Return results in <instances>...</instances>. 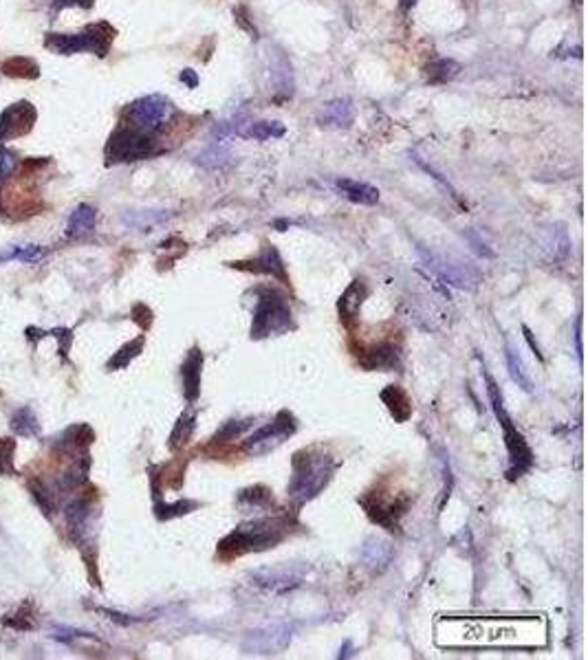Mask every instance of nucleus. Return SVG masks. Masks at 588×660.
<instances>
[{
    "instance_id": "1",
    "label": "nucleus",
    "mask_w": 588,
    "mask_h": 660,
    "mask_svg": "<svg viewBox=\"0 0 588 660\" xmlns=\"http://www.w3.org/2000/svg\"><path fill=\"white\" fill-rule=\"evenodd\" d=\"M335 471V462L329 454H315L313 449H304L293 458V475L289 482V500L300 504L319 496Z\"/></svg>"
},
{
    "instance_id": "2",
    "label": "nucleus",
    "mask_w": 588,
    "mask_h": 660,
    "mask_svg": "<svg viewBox=\"0 0 588 660\" xmlns=\"http://www.w3.org/2000/svg\"><path fill=\"white\" fill-rule=\"evenodd\" d=\"M287 524L282 519L271 517H254L251 522L238 526L220 542L218 553L223 557H241L247 553H260L273 548V546L285 537Z\"/></svg>"
},
{
    "instance_id": "3",
    "label": "nucleus",
    "mask_w": 588,
    "mask_h": 660,
    "mask_svg": "<svg viewBox=\"0 0 588 660\" xmlns=\"http://www.w3.org/2000/svg\"><path fill=\"white\" fill-rule=\"evenodd\" d=\"M485 383H487V394H489V401H492L494 414L498 418L502 431H505V447H507V454H509L507 477L509 480H515V477L525 475L531 467H534V452H531V447L527 445L525 436L518 431L513 420L509 418V414L505 410V401H502V392H500L498 383L494 381V376L485 372Z\"/></svg>"
},
{
    "instance_id": "4",
    "label": "nucleus",
    "mask_w": 588,
    "mask_h": 660,
    "mask_svg": "<svg viewBox=\"0 0 588 660\" xmlns=\"http://www.w3.org/2000/svg\"><path fill=\"white\" fill-rule=\"evenodd\" d=\"M293 328V313L282 293L267 289L258 295L251 321V339H267V337L285 335Z\"/></svg>"
},
{
    "instance_id": "5",
    "label": "nucleus",
    "mask_w": 588,
    "mask_h": 660,
    "mask_svg": "<svg viewBox=\"0 0 588 660\" xmlns=\"http://www.w3.org/2000/svg\"><path fill=\"white\" fill-rule=\"evenodd\" d=\"M416 256H419V260L423 262V266L434 277H439L441 282L450 284V286L472 291V289L478 286V282H481L478 271H476L472 264L458 260V258L439 256L437 251H432V249H428L423 245H416Z\"/></svg>"
},
{
    "instance_id": "6",
    "label": "nucleus",
    "mask_w": 588,
    "mask_h": 660,
    "mask_svg": "<svg viewBox=\"0 0 588 660\" xmlns=\"http://www.w3.org/2000/svg\"><path fill=\"white\" fill-rule=\"evenodd\" d=\"M110 26L106 24H93L86 31L82 33H73V36H64V33H49L45 40V47L51 49L53 53L60 55H71V53H80V51H91L97 53L100 58L108 53L110 40L115 38V33H108Z\"/></svg>"
},
{
    "instance_id": "7",
    "label": "nucleus",
    "mask_w": 588,
    "mask_h": 660,
    "mask_svg": "<svg viewBox=\"0 0 588 660\" xmlns=\"http://www.w3.org/2000/svg\"><path fill=\"white\" fill-rule=\"evenodd\" d=\"M152 152H155L152 135L128 125V128H119L117 132L110 135L106 146V159L108 163H133L148 159Z\"/></svg>"
},
{
    "instance_id": "8",
    "label": "nucleus",
    "mask_w": 588,
    "mask_h": 660,
    "mask_svg": "<svg viewBox=\"0 0 588 660\" xmlns=\"http://www.w3.org/2000/svg\"><path fill=\"white\" fill-rule=\"evenodd\" d=\"M296 429H298V425H296V418H293L291 412H287V410L278 412V416L271 420L269 425H264V427L256 429L254 433H249L247 440H245V452L254 454V456L269 454L282 445L289 436H293Z\"/></svg>"
},
{
    "instance_id": "9",
    "label": "nucleus",
    "mask_w": 588,
    "mask_h": 660,
    "mask_svg": "<svg viewBox=\"0 0 588 660\" xmlns=\"http://www.w3.org/2000/svg\"><path fill=\"white\" fill-rule=\"evenodd\" d=\"M172 112H174V106L167 97L146 95L128 108V117H130L133 128L152 135V132L161 130L163 125L170 121Z\"/></svg>"
},
{
    "instance_id": "10",
    "label": "nucleus",
    "mask_w": 588,
    "mask_h": 660,
    "mask_svg": "<svg viewBox=\"0 0 588 660\" xmlns=\"http://www.w3.org/2000/svg\"><path fill=\"white\" fill-rule=\"evenodd\" d=\"M264 66H267L271 93L280 100H291L296 93V75H293V64L285 51L278 47L264 49Z\"/></svg>"
},
{
    "instance_id": "11",
    "label": "nucleus",
    "mask_w": 588,
    "mask_h": 660,
    "mask_svg": "<svg viewBox=\"0 0 588 660\" xmlns=\"http://www.w3.org/2000/svg\"><path fill=\"white\" fill-rule=\"evenodd\" d=\"M251 579H254L256 585L267 588L271 592H291L298 585H302L304 581V572L300 568H289V566H280V568H260L256 572H251Z\"/></svg>"
},
{
    "instance_id": "12",
    "label": "nucleus",
    "mask_w": 588,
    "mask_h": 660,
    "mask_svg": "<svg viewBox=\"0 0 588 660\" xmlns=\"http://www.w3.org/2000/svg\"><path fill=\"white\" fill-rule=\"evenodd\" d=\"M36 117L38 112L29 102H18L3 110V115H0V141L29 132L31 125L36 123Z\"/></svg>"
},
{
    "instance_id": "13",
    "label": "nucleus",
    "mask_w": 588,
    "mask_h": 660,
    "mask_svg": "<svg viewBox=\"0 0 588 660\" xmlns=\"http://www.w3.org/2000/svg\"><path fill=\"white\" fill-rule=\"evenodd\" d=\"M540 249L549 262H564L571 256V238L562 222L549 224L540 236Z\"/></svg>"
},
{
    "instance_id": "14",
    "label": "nucleus",
    "mask_w": 588,
    "mask_h": 660,
    "mask_svg": "<svg viewBox=\"0 0 588 660\" xmlns=\"http://www.w3.org/2000/svg\"><path fill=\"white\" fill-rule=\"evenodd\" d=\"M353 119H355V108L348 97L331 100L329 104H324V108H322L317 115V123L326 125V128H348V125L353 123Z\"/></svg>"
},
{
    "instance_id": "15",
    "label": "nucleus",
    "mask_w": 588,
    "mask_h": 660,
    "mask_svg": "<svg viewBox=\"0 0 588 660\" xmlns=\"http://www.w3.org/2000/svg\"><path fill=\"white\" fill-rule=\"evenodd\" d=\"M201 370H203V353L192 348L181 366V378H183V394L190 403H194L201 394Z\"/></svg>"
},
{
    "instance_id": "16",
    "label": "nucleus",
    "mask_w": 588,
    "mask_h": 660,
    "mask_svg": "<svg viewBox=\"0 0 588 660\" xmlns=\"http://www.w3.org/2000/svg\"><path fill=\"white\" fill-rule=\"evenodd\" d=\"M245 264H251V266H243V269H249L254 273H262V275H271L280 282H289V275H287V269H285V262L280 258V251L273 247V245H267L262 249V254L254 260H249Z\"/></svg>"
},
{
    "instance_id": "17",
    "label": "nucleus",
    "mask_w": 588,
    "mask_h": 660,
    "mask_svg": "<svg viewBox=\"0 0 588 660\" xmlns=\"http://www.w3.org/2000/svg\"><path fill=\"white\" fill-rule=\"evenodd\" d=\"M335 192L340 196H344L346 201L357 203V205H377L379 203V190L361 183V181H353V178H338L333 183Z\"/></svg>"
},
{
    "instance_id": "18",
    "label": "nucleus",
    "mask_w": 588,
    "mask_h": 660,
    "mask_svg": "<svg viewBox=\"0 0 588 660\" xmlns=\"http://www.w3.org/2000/svg\"><path fill=\"white\" fill-rule=\"evenodd\" d=\"M368 298V289H366V282L363 279H355V282L344 291V295L340 298V315L344 319H355L359 315V308L363 304V300Z\"/></svg>"
},
{
    "instance_id": "19",
    "label": "nucleus",
    "mask_w": 588,
    "mask_h": 660,
    "mask_svg": "<svg viewBox=\"0 0 588 660\" xmlns=\"http://www.w3.org/2000/svg\"><path fill=\"white\" fill-rule=\"evenodd\" d=\"M390 557H392L390 544L379 537H370L361 548V561L363 566H368L370 570H384L388 566Z\"/></svg>"
},
{
    "instance_id": "20",
    "label": "nucleus",
    "mask_w": 588,
    "mask_h": 660,
    "mask_svg": "<svg viewBox=\"0 0 588 660\" xmlns=\"http://www.w3.org/2000/svg\"><path fill=\"white\" fill-rule=\"evenodd\" d=\"M236 504L243 509V513H262L269 507H273V498L264 486H251V489L241 491Z\"/></svg>"
},
{
    "instance_id": "21",
    "label": "nucleus",
    "mask_w": 588,
    "mask_h": 660,
    "mask_svg": "<svg viewBox=\"0 0 588 660\" xmlns=\"http://www.w3.org/2000/svg\"><path fill=\"white\" fill-rule=\"evenodd\" d=\"M95 222H97V212L95 207L91 205H80L75 212L68 218V224H66V236L68 238H80V236H86L95 229Z\"/></svg>"
},
{
    "instance_id": "22",
    "label": "nucleus",
    "mask_w": 588,
    "mask_h": 660,
    "mask_svg": "<svg viewBox=\"0 0 588 660\" xmlns=\"http://www.w3.org/2000/svg\"><path fill=\"white\" fill-rule=\"evenodd\" d=\"M505 357H507V370H509V376H511V381L518 385V387H522L525 392H534V381H531V376H529V372H527V368H525V361L520 359V355L515 353V348L507 341V346H505Z\"/></svg>"
},
{
    "instance_id": "23",
    "label": "nucleus",
    "mask_w": 588,
    "mask_h": 660,
    "mask_svg": "<svg viewBox=\"0 0 588 660\" xmlns=\"http://www.w3.org/2000/svg\"><path fill=\"white\" fill-rule=\"evenodd\" d=\"M382 401L388 405L390 414L395 416L397 420H405L410 414H412V407H410V401H408V394L399 387V385H388L384 392H382Z\"/></svg>"
},
{
    "instance_id": "24",
    "label": "nucleus",
    "mask_w": 588,
    "mask_h": 660,
    "mask_svg": "<svg viewBox=\"0 0 588 660\" xmlns=\"http://www.w3.org/2000/svg\"><path fill=\"white\" fill-rule=\"evenodd\" d=\"M399 363V350L392 346V344H379L375 346L370 353H368V359L363 361V366L366 368H395Z\"/></svg>"
},
{
    "instance_id": "25",
    "label": "nucleus",
    "mask_w": 588,
    "mask_h": 660,
    "mask_svg": "<svg viewBox=\"0 0 588 660\" xmlns=\"http://www.w3.org/2000/svg\"><path fill=\"white\" fill-rule=\"evenodd\" d=\"M285 135V125L280 121H254L247 123L243 137L256 139V141H269V139H280Z\"/></svg>"
},
{
    "instance_id": "26",
    "label": "nucleus",
    "mask_w": 588,
    "mask_h": 660,
    "mask_svg": "<svg viewBox=\"0 0 588 660\" xmlns=\"http://www.w3.org/2000/svg\"><path fill=\"white\" fill-rule=\"evenodd\" d=\"M11 429L18 433L22 438H29V436H36L40 431V425H38V418L33 414L31 407H22L11 418Z\"/></svg>"
},
{
    "instance_id": "27",
    "label": "nucleus",
    "mask_w": 588,
    "mask_h": 660,
    "mask_svg": "<svg viewBox=\"0 0 588 660\" xmlns=\"http://www.w3.org/2000/svg\"><path fill=\"white\" fill-rule=\"evenodd\" d=\"M425 71H428L430 84H445V82H452L460 73V64L454 60H437L432 62Z\"/></svg>"
},
{
    "instance_id": "28",
    "label": "nucleus",
    "mask_w": 588,
    "mask_h": 660,
    "mask_svg": "<svg viewBox=\"0 0 588 660\" xmlns=\"http://www.w3.org/2000/svg\"><path fill=\"white\" fill-rule=\"evenodd\" d=\"M142 348H144V337H137L135 341L121 346L117 353H115V357L108 361V370H121V368H126L139 353H142Z\"/></svg>"
},
{
    "instance_id": "29",
    "label": "nucleus",
    "mask_w": 588,
    "mask_h": 660,
    "mask_svg": "<svg viewBox=\"0 0 588 660\" xmlns=\"http://www.w3.org/2000/svg\"><path fill=\"white\" fill-rule=\"evenodd\" d=\"M194 425H196V414H194V412H186L183 416L179 418V423H176V425H174V429H172L170 447H172V449L183 447V445L190 440V436H192Z\"/></svg>"
},
{
    "instance_id": "30",
    "label": "nucleus",
    "mask_w": 588,
    "mask_h": 660,
    "mask_svg": "<svg viewBox=\"0 0 588 660\" xmlns=\"http://www.w3.org/2000/svg\"><path fill=\"white\" fill-rule=\"evenodd\" d=\"M3 73L9 77H38V64L27 58H11L3 64Z\"/></svg>"
},
{
    "instance_id": "31",
    "label": "nucleus",
    "mask_w": 588,
    "mask_h": 660,
    "mask_svg": "<svg viewBox=\"0 0 588 660\" xmlns=\"http://www.w3.org/2000/svg\"><path fill=\"white\" fill-rule=\"evenodd\" d=\"M199 504L196 502H190V500H179L176 504H157L155 507V513L159 519H172V517H179V515H186L190 513L192 509H196Z\"/></svg>"
},
{
    "instance_id": "32",
    "label": "nucleus",
    "mask_w": 588,
    "mask_h": 660,
    "mask_svg": "<svg viewBox=\"0 0 588 660\" xmlns=\"http://www.w3.org/2000/svg\"><path fill=\"white\" fill-rule=\"evenodd\" d=\"M251 425H254V418H245V420H229V423L223 425V429L216 433V443H225V440H232L236 436H241L243 431H247Z\"/></svg>"
},
{
    "instance_id": "33",
    "label": "nucleus",
    "mask_w": 588,
    "mask_h": 660,
    "mask_svg": "<svg viewBox=\"0 0 588 660\" xmlns=\"http://www.w3.org/2000/svg\"><path fill=\"white\" fill-rule=\"evenodd\" d=\"M227 161V152L223 150V141H214L207 148V152L199 154V163L205 167H218Z\"/></svg>"
},
{
    "instance_id": "34",
    "label": "nucleus",
    "mask_w": 588,
    "mask_h": 660,
    "mask_svg": "<svg viewBox=\"0 0 588 660\" xmlns=\"http://www.w3.org/2000/svg\"><path fill=\"white\" fill-rule=\"evenodd\" d=\"M47 251L42 247H36V245H27V247H20V249H13L9 256H3L0 260H20V262H38L45 258Z\"/></svg>"
},
{
    "instance_id": "35",
    "label": "nucleus",
    "mask_w": 588,
    "mask_h": 660,
    "mask_svg": "<svg viewBox=\"0 0 588 660\" xmlns=\"http://www.w3.org/2000/svg\"><path fill=\"white\" fill-rule=\"evenodd\" d=\"M463 238H465V240L472 245V251H474L476 256H481V258H494V256H496V254H494V249H489V245L483 240L478 231H474V229H465V231H463Z\"/></svg>"
},
{
    "instance_id": "36",
    "label": "nucleus",
    "mask_w": 588,
    "mask_h": 660,
    "mask_svg": "<svg viewBox=\"0 0 588 660\" xmlns=\"http://www.w3.org/2000/svg\"><path fill=\"white\" fill-rule=\"evenodd\" d=\"M31 493H33V500L38 502V507L45 511V515H51V511H53V504H51V496H49V491L42 486L40 482H36V484H31Z\"/></svg>"
},
{
    "instance_id": "37",
    "label": "nucleus",
    "mask_w": 588,
    "mask_h": 660,
    "mask_svg": "<svg viewBox=\"0 0 588 660\" xmlns=\"http://www.w3.org/2000/svg\"><path fill=\"white\" fill-rule=\"evenodd\" d=\"M16 165H18L16 154L5 150V148H0V181L7 178L13 170H16Z\"/></svg>"
},
{
    "instance_id": "38",
    "label": "nucleus",
    "mask_w": 588,
    "mask_h": 660,
    "mask_svg": "<svg viewBox=\"0 0 588 660\" xmlns=\"http://www.w3.org/2000/svg\"><path fill=\"white\" fill-rule=\"evenodd\" d=\"M13 449H16V445H13L11 438H3V440H0V473H3V471H11Z\"/></svg>"
},
{
    "instance_id": "39",
    "label": "nucleus",
    "mask_w": 588,
    "mask_h": 660,
    "mask_svg": "<svg viewBox=\"0 0 588 660\" xmlns=\"http://www.w3.org/2000/svg\"><path fill=\"white\" fill-rule=\"evenodd\" d=\"M62 7H84V9H89V7H93V0H55V9H62Z\"/></svg>"
},
{
    "instance_id": "40",
    "label": "nucleus",
    "mask_w": 588,
    "mask_h": 660,
    "mask_svg": "<svg viewBox=\"0 0 588 660\" xmlns=\"http://www.w3.org/2000/svg\"><path fill=\"white\" fill-rule=\"evenodd\" d=\"M181 82H186L190 89H196V84H199V77L192 71V68H186L183 73H181Z\"/></svg>"
},
{
    "instance_id": "41",
    "label": "nucleus",
    "mask_w": 588,
    "mask_h": 660,
    "mask_svg": "<svg viewBox=\"0 0 588 660\" xmlns=\"http://www.w3.org/2000/svg\"><path fill=\"white\" fill-rule=\"evenodd\" d=\"M575 350H578V357L582 359V319H578L575 324Z\"/></svg>"
},
{
    "instance_id": "42",
    "label": "nucleus",
    "mask_w": 588,
    "mask_h": 660,
    "mask_svg": "<svg viewBox=\"0 0 588 660\" xmlns=\"http://www.w3.org/2000/svg\"><path fill=\"white\" fill-rule=\"evenodd\" d=\"M522 332H525V337H527V341H529V346L536 350L538 353V357L542 359V353H540V346H538V341H534V335H531V330L527 328V326H522Z\"/></svg>"
},
{
    "instance_id": "43",
    "label": "nucleus",
    "mask_w": 588,
    "mask_h": 660,
    "mask_svg": "<svg viewBox=\"0 0 588 660\" xmlns=\"http://www.w3.org/2000/svg\"><path fill=\"white\" fill-rule=\"evenodd\" d=\"M401 5H403V9H408L410 5H414V0H403V3H401Z\"/></svg>"
}]
</instances>
